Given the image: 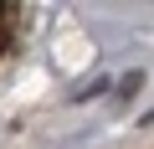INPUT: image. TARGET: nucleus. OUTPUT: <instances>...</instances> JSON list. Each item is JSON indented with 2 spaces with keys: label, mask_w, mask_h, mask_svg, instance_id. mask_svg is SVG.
<instances>
[{
  "label": "nucleus",
  "mask_w": 154,
  "mask_h": 149,
  "mask_svg": "<svg viewBox=\"0 0 154 149\" xmlns=\"http://www.w3.org/2000/svg\"><path fill=\"white\" fill-rule=\"evenodd\" d=\"M5 51H11V26L0 21V57H5Z\"/></svg>",
  "instance_id": "obj_1"
},
{
  "label": "nucleus",
  "mask_w": 154,
  "mask_h": 149,
  "mask_svg": "<svg viewBox=\"0 0 154 149\" xmlns=\"http://www.w3.org/2000/svg\"><path fill=\"white\" fill-rule=\"evenodd\" d=\"M5 11H11V5H5V0H0V21H5Z\"/></svg>",
  "instance_id": "obj_2"
}]
</instances>
